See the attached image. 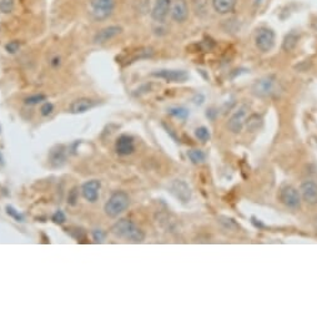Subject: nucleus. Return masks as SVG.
<instances>
[{
	"instance_id": "obj_1",
	"label": "nucleus",
	"mask_w": 317,
	"mask_h": 318,
	"mask_svg": "<svg viewBox=\"0 0 317 318\" xmlns=\"http://www.w3.org/2000/svg\"><path fill=\"white\" fill-rule=\"evenodd\" d=\"M111 232L116 237L128 239V241L135 243L142 242L145 239L144 231L140 227H138L133 221L128 220V219H121V220L114 223L113 227H111Z\"/></svg>"
},
{
	"instance_id": "obj_2",
	"label": "nucleus",
	"mask_w": 317,
	"mask_h": 318,
	"mask_svg": "<svg viewBox=\"0 0 317 318\" xmlns=\"http://www.w3.org/2000/svg\"><path fill=\"white\" fill-rule=\"evenodd\" d=\"M251 91L256 98L261 99H267L272 98V96H276L278 95L281 91L280 80L275 75L262 76V78H260V79L254 82Z\"/></svg>"
},
{
	"instance_id": "obj_3",
	"label": "nucleus",
	"mask_w": 317,
	"mask_h": 318,
	"mask_svg": "<svg viewBox=\"0 0 317 318\" xmlns=\"http://www.w3.org/2000/svg\"><path fill=\"white\" fill-rule=\"evenodd\" d=\"M129 205H130V197H129V195L124 191H116L111 195L108 202L105 203L104 211L109 217L116 219L122 212L128 210Z\"/></svg>"
},
{
	"instance_id": "obj_4",
	"label": "nucleus",
	"mask_w": 317,
	"mask_h": 318,
	"mask_svg": "<svg viewBox=\"0 0 317 318\" xmlns=\"http://www.w3.org/2000/svg\"><path fill=\"white\" fill-rule=\"evenodd\" d=\"M116 0H90L89 13L95 21H104L114 14Z\"/></svg>"
},
{
	"instance_id": "obj_5",
	"label": "nucleus",
	"mask_w": 317,
	"mask_h": 318,
	"mask_svg": "<svg viewBox=\"0 0 317 318\" xmlns=\"http://www.w3.org/2000/svg\"><path fill=\"white\" fill-rule=\"evenodd\" d=\"M276 44V34L269 26H260L255 33V45L258 51L266 54L274 49Z\"/></svg>"
},
{
	"instance_id": "obj_6",
	"label": "nucleus",
	"mask_w": 317,
	"mask_h": 318,
	"mask_svg": "<svg viewBox=\"0 0 317 318\" xmlns=\"http://www.w3.org/2000/svg\"><path fill=\"white\" fill-rule=\"evenodd\" d=\"M280 201L291 210H298L301 207V195L298 190H296L291 185H283L280 190Z\"/></svg>"
},
{
	"instance_id": "obj_7",
	"label": "nucleus",
	"mask_w": 317,
	"mask_h": 318,
	"mask_svg": "<svg viewBox=\"0 0 317 318\" xmlns=\"http://www.w3.org/2000/svg\"><path fill=\"white\" fill-rule=\"evenodd\" d=\"M189 1L187 0H173L170 9V17L176 24L186 23L190 17Z\"/></svg>"
},
{
	"instance_id": "obj_8",
	"label": "nucleus",
	"mask_w": 317,
	"mask_h": 318,
	"mask_svg": "<svg viewBox=\"0 0 317 318\" xmlns=\"http://www.w3.org/2000/svg\"><path fill=\"white\" fill-rule=\"evenodd\" d=\"M151 76L158 78V79H162L166 82H182L189 80V74L185 70H173V69H161V70H156L151 73Z\"/></svg>"
},
{
	"instance_id": "obj_9",
	"label": "nucleus",
	"mask_w": 317,
	"mask_h": 318,
	"mask_svg": "<svg viewBox=\"0 0 317 318\" xmlns=\"http://www.w3.org/2000/svg\"><path fill=\"white\" fill-rule=\"evenodd\" d=\"M173 0H155L151 9V18L158 24L165 23V20L170 15V9Z\"/></svg>"
},
{
	"instance_id": "obj_10",
	"label": "nucleus",
	"mask_w": 317,
	"mask_h": 318,
	"mask_svg": "<svg viewBox=\"0 0 317 318\" xmlns=\"http://www.w3.org/2000/svg\"><path fill=\"white\" fill-rule=\"evenodd\" d=\"M169 190L180 202L187 203L191 200V189L186 181L174 180L169 186Z\"/></svg>"
},
{
	"instance_id": "obj_11",
	"label": "nucleus",
	"mask_w": 317,
	"mask_h": 318,
	"mask_svg": "<svg viewBox=\"0 0 317 318\" xmlns=\"http://www.w3.org/2000/svg\"><path fill=\"white\" fill-rule=\"evenodd\" d=\"M247 106L238 107V110L235 111V114L230 118L229 122H227V129L231 131L232 134H238L242 131L245 125V116L247 114Z\"/></svg>"
},
{
	"instance_id": "obj_12",
	"label": "nucleus",
	"mask_w": 317,
	"mask_h": 318,
	"mask_svg": "<svg viewBox=\"0 0 317 318\" xmlns=\"http://www.w3.org/2000/svg\"><path fill=\"white\" fill-rule=\"evenodd\" d=\"M300 195L309 205H317V183L315 181H303L300 186Z\"/></svg>"
},
{
	"instance_id": "obj_13",
	"label": "nucleus",
	"mask_w": 317,
	"mask_h": 318,
	"mask_svg": "<svg viewBox=\"0 0 317 318\" xmlns=\"http://www.w3.org/2000/svg\"><path fill=\"white\" fill-rule=\"evenodd\" d=\"M122 33V28L119 25H110L106 28L101 29L95 34L94 37V42L95 44H105V42L110 41L111 39L116 38L119 34Z\"/></svg>"
},
{
	"instance_id": "obj_14",
	"label": "nucleus",
	"mask_w": 317,
	"mask_h": 318,
	"mask_svg": "<svg viewBox=\"0 0 317 318\" xmlns=\"http://www.w3.org/2000/svg\"><path fill=\"white\" fill-rule=\"evenodd\" d=\"M101 187V183L98 180L86 181L81 186V194L86 201L89 202H97L99 199V191Z\"/></svg>"
},
{
	"instance_id": "obj_15",
	"label": "nucleus",
	"mask_w": 317,
	"mask_h": 318,
	"mask_svg": "<svg viewBox=\"0 0 317 318\" xmlns=\"http://www.w3.org/2000/svg\"><path fill=\"white\" fill-rule=\"evenodd\" d=\"M211 8L218 15H229L235 12L238 0H210Z\"/></svg>"
},
{
	"instance_id": "obj_16",
	"label": "nucleus",
	"mask_w": 317,
	"mask_h": 318,
	"mask_svg": "<svg viewBox=\"0 0 317 318\" xmlns=\"http://www.w3.org/2000/svg\"><path fill=\"white\" fill-rule=\"evenodd\" d=\"M115 150L120 156L131 155L134 150H135V146H134V139L129 135H121L116 140Z\"/></svg>"
},
{
	"instance_id": "obj_17",
	"label": "nucleus",
	"mask_w": 317,
	"mask_h": 318,
	"mask_svg": "<svg viewBox=\"0 0 317 318\" xmlns=\"http://www.w3.org/2000/svg\"><path fill=\"white\" fill-rule=\"evenodd\" d=\"M300 39H301L300 31L295 30L294 29V30L289 31V33L285 35V38H283V40H282V45H281V48H282V50L285 51V53H292L295 49L297 48L298 42H300Z\"/></svg>"
},
{
	"instance_id": "obj_18",
	"label": "nucleus",
	"mask_w": 317,
	"mask_h": 318,
	"mask_svg": "<svg viewBox=\"0 0 317 318\" xmlns=\"http://www.w3.org/2000/svg\"><path fill=\"white\" fill-rule=\"evenodd\" d=\"M97 105V102L89 98H80L70 105V111L73 114H82L89 111Z\"/></svg>"
},
{
	"instance_id": "obj_19",
	"label": "nucleus",
	"mask_w": 317,
	"mask_h": 318,
	"mask_svg": "<svg viewBox=\"0 0 317 318\" xmlns=\"http://www.w3.org/2000/svg\"><path fill=\"white\" fill-rule=\"evenodd\" d=\"M210 5H211L210 0H191V10L200 19H204V18L207 17Z\"/></svg>"
},
{
	"instance_id": "obj_20",
	"label": "nucleus",
	"mask_w": 317,
	"mask_h": 318,
	"mask_svg": "<svg viewBox=\"0 0 317 318\" xmlns=\"http://www.w3.org/2000/svg\"><path fill=\"white\" fill-rule=\"evenodd\" d=\"M218 222L220 223L225 230L231 232H238L241 230V226L236 222L235 219H232V217L225 216V215H220L218 216Z\"/></svg>"
},
{
	"instance_id": "obj_21",
	"label": "nucleus",
	"mask_w": 317,
	"mask_h": 318,
	"mask_svg": "<svg viewBox=\"0 0 317 318\" xmlns=\"http://www.w3.org/2000/svg\"><path fill=\"white\" fill-rule=\"evenodd\" d=\"M65 161V150L62 146H57L50 151V162L54 166H61Z\"/></svg>"
},
{
	"instance_id": "obj_22",
	"label": "nucleus",
	"mask_w": 317,
	"mask_h": 318,
	"mask_svg": "<svg viewBox=\"0 0 317 318\" xmlns=\"http://www.w3.org/2000/svg\"><path fill=\"white\" fill-rule=\"evenodd\" d=\"M262 124H263L262 118H261L260 115H258V114H254V115H251L246 120V127L250 133H255V131H258V129H261Z\"/></svg>"
},
{
	"instance_id": "obj_23",
	"label": "nucleus",
	"mask_w": 317,
	"mask_h": 318,
	"mask_svg": "<svg viewBox=\"0 0 317 318\" xmlns=\"http://www.w3.org/2000/svg\"><path fill=\"white\" fill-rule=\"evenodd\" d=\"M167 111H169V114H170V115H173L174 118H178V119H180V120H186L190 115L189 110H187L186 107H182V106L170 107V109H169Z\"/></svg>"
},
{
	"instance_id": "obj_24",
	"label": "nucleus",
	"mask_w": 317,
	"mask_h": 318,
	"mask_svg": "<svg viewBox=\"0 0 317 318\" xmlns=\"http://www.w3.org/2000/svg\"><path fill=\"white\" fill-rule=\"evenodd\" d=\"M187 156H189V159L193 161L194 163H202L205 161V159H206V155L204 154V151L198 149L189 150V151H187Z\"/></svg>"
},
{
	"instance_id": "obj_25",
	"label": "nucleus",
	"mask_w": 317,
	"mask_h": 318,
	"mask_svg": "<svg viewBox=\"0 0 317 318\" xmlns=\"http://www.w3.org/2000/svg\"><path fill=\"white\" fill-rule=\"evenodd\" d=\"M195 136L201 141V142H206V141L210 140L211 138V134H210V130L205 126H200L195 130Z\"/></svg>"
},
{
	"instance_id": "obj_26",
	"label": "nucleus",
	"mask_w": 317,
	"mask_h": 318,
	"mask_svg": "<svg viewBox=\"0 0 317 318\" xmlns=\"http://www.w3.org/2000/svg\"><path fill=\"white\" fill-rule=\"evenodd\" d=\"M15 0H0V13L10 14L14 10Z\"/></svg>"
},
{
	"instance_id": "obj_27",
	"label": "nucleus",
	"mask_w": 317,
	"mask_h": 318,
	"mask_svg": "<svg viewBox=\"0 0 317 318\" xmlns=\"http://www.w3.org/2000/svg\"><path fill=\"white\" fill-rule=\"evenodd\" d=\"M46 96L44 94H35V95L28 96V98L24 100L26 105H37L41 101H45Z\"/></svg>"
},
{
	"instance_id": "obj_28",
	"label": "nucleus",
	"mask_w": 317,
	"mask_h": 318,
	"mask_svg": "<svg viewBox=\"0 0 317 318\" xmlns=\"http://www.w3.org/2000/svg\"><path fill=\"white\" fill-rule=\"evenodd\" d=\"M6 214L9 215V216H12L14 220L19 221V222H23L24 221V216L21 214H19V212L15 210L13 206H6Z\"/></svg>"
},
{
	"instance_id": "obj_29",
	"label": "nucleus",
	"mask_w": 317,
	"mask_h": 318,
	"mask_svg": "<svg viewBox=\"0 0 317 318\" xmlns=\"http://www.w3.org/2000/svg\"><path fill=\"white\" fill-rule=\"evenodd\" d=\"M20 49V42L18 40H13V41H9L5 45V50L8 51L9 54H15L18 53Z\"/></svg>"
},
{
	"instance_id": "obj_30",
	"label": "nucleus",
	"mask_w": 317,
	"mask_h": 318,
	"mask_svg": "<svg viewBox=\"0 0 317 318\" xmlns=\"http://www.w3.org/2000/svg\"><path fill=\"white\" fill-rule=\"evenodd\" d=\"M54 111V105L51 104V102H44L40 107V113L43 116H49L51 113Z\"/></svg>"
},
{
	"instance_id": "obj_31",
	"label": "nucleus",
	"mask_w": 317,
	"mask_h": 318,
	"mask_svg": "<svg viewBox=\"0 0 317 318\" xmlns=\"http://www.w3.org/2000/svg\"><path fill=\"white\" fill-rule=\"evenodd\" d=\"M78 197H79V191H78V187H74L70 192H69V197H68V203L71 206L77 205Z\"/></svg>"
},
{
	"instance_id": "obj_32",
	"label": "nucleus",
	"mask_w": 317,
	"mask_h": 318,
	"mask_svg": "<svg viewBox=\"0 0 317 318\" xmlns=\"http://www.w3.org/2000/svg\"><path fill=\"white\" fill-rule=\"evenodd\" d=\"M51 220H53V222L54 223H58V225H61V223L65 222L66 217L65 215H64V212L62 211H57L54 215H53V217H51Z\"/></svg>"
},
{
	"instance_id": "obj_33",
	"label": "nucleus",
	"mask_w": 317,
	"mask_h": 318,
	"mask_svg": "<svg viewBox=\"0 0 317 318\" xmlns=\"http://www.w3.org/2000/svg\"><path fill=\"white\" fill-rule=\"evenodd\" d=\"M94 239H95V241H97V242H101L102 239H104V236L105 235L102 234L101 231H100V230H97V231H94Z\"/></svg>"
},
{
	"instance_id": "obj_34",
	"label": "nucleus",
	"mask_w": 317,
	"mask_h": 318,
	"mask_svg": "<svg viewBox=\"0 0 317 318\" xmlns=\"http://www.w3.org/2000/svg\"><path fill=\"white\" fill-rule=\"evenodd\" d=\"M204 100H205L204 95H201V94H200V95H196V98L194 99V102H195L196 105H202Z\"/></svg>"
},
{
	"instance_id": "obj_35",
	"label": "nucleus",
	"mask_w": 317,
	"mask_h": 318,
	"mask_svg": "<svg viewBox=\"0 0 317 318\" xmlns=\"http://www.w3.org/2000/svg\"><path fill=\"white\" fill-rule=\"evenodd\" d=\"M311 29L315 31V33H317V15L312 17V19H311Z\"/></svg>"
},
{
	"instance_id": "obj_36",
	"label": "nucleus",
	"mask_w": 317,
	"mask_h": 318,
	"mask_svg": "<svg viewBox=\"0 0 317 318\" xmlns=\"http://www.w3.org/2000/svg\"><path fill=\"white\" fill-rule=\"evenodd\" d=\"M50 64L53 65V66H59V65H60V58L59 57H55L54 59H51Z\"/></svg>"
},
{
	"instance_id": "obj_37",
	"label": "nucleus",
	"mask_w": 317,
	"mask_h": 318,
	"mask_svg": "<svg viewBox=\"0 0 317 318\" xmlns=\"http://www.w3.org/2000/svg\"><path fill=\"white\" fill-rule=\"evenodd\" d=\"M263 1H265V0H254V6H256V8H258V6L262 5Z\"/></svg>"
},
{
	"instance_id": "obj_38",
	"label": "nucleus",
	"mask_w": 317,
	"mask_h": 318,
	"mask_svg": "<svg viewBox=\"0 0 317 318\" xmlns=\"http://www.w3.org/2000/svg\"><path fill=\"white\" fill-rule=\"evenodd\" d=\"M0 165H3V159H1V154H0Z\"/></svg>"
}]
</instances>
